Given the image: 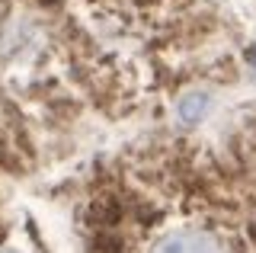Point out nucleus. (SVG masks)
<instances>
[{"mask_svg":"<svg viewBox=\"0 0 256 253\" xmlns=\"http://www.w3.org/2000/svg\"><path fill=\"white\" fill-rule=\"evenodd\" d=\"M150 253H224V250L205 231H173V234L160 237Z\"/></svg>","mask_w":256,"mask_h":253,"instance_id":"nucleus-1","label":"nucleus"},{"mask_svg":"<svg viewBox=\"0 0 256 253\" xmlns=\"http://www.w3.org/2000/svg\"><path fill=\"white\" fill-rule=\"evenodd\" d=\"M0 253H22V250H13V247H6V250H0Z\"/></svg>","mask_w":256,"mask_h":253,"instance_id":"nucleus-2","label":"nucleus"}]
</instances>
